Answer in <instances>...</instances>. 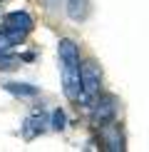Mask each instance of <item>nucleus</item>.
<instances>
[{"mask_svg": "<svg viewBox=\"0 0 149 152\" xmlns=\"http://www.w3.org/2000/svg\"><path fill=\"white\" fill-rule=\"evenodd\" d=\"M57 55H60V72H62V87L65 95L74 102H80L82 92V65H80V48L74 40L62 37L57 42Z\"/></svg>", "mask_w": 149, "mask_h": 152, "instance_id": "obj_1", "label": "nucleus"}, {"mask_svg": "<svg viewBox=\"0 0 149 152\" xmlns=\"http://www.w3.org/2000/svg\"><path fill=\"white\" fill-rule=\"evenodd\" d=\"M99 85H102V75L95 62H85L82 65V92H80V105L92 107L95 100L99 97Z\"/></svg>", "mask_w": 149, "mask_h": 152, "instance_id": "obj_2", "label": "nucleus"}, {"mask_svg": "<svg viewBox=\"0 0 149 152\" xmlns=\"http://www.w3.org/2000/svg\"><path fill=\"white\" fill-rule=\"evenodd\" d=\"M3 28L8 30L17 42H22V37L33 30V18L25 10H12V12H8V15L3 18Z\"/></svg>", "mask_w": 149, "mask_h": 152, "instance_id": "obj_3", "label": "nucleus"}, {"mask_svg": "<svg viewBox=\"0 0 149 152\" xmlns=\"http://www.w3.org/2000/svg\"><path fill=\"white\" fill-rule=\"evenodd\" d=\"M114 117H117V100L112 95H99L92 105V122L97 127H102V125L112 122Z\"/></svg>", "mask_w": 149, "mask_h": 152, "instance_id": "obj_4", "label": "nucleus"}, {"mask_svg": "<svg viewBox=\"0 0 149 152\" xmlns=\"http://www.w3.org/2000/svg\"><path fill=\"white\" fill-rule=\"evenodd\" d=\"M99 140H102V145H104L107 150H112V152H122V150H124L122 130H119V125H117L114 120L99 127Z\"/></svg>", "mask_w": 149, "mask_h": 152, "instance_id": "obj_5", "label": "nucleus"}, {"mask_svg": "<svg viewBox=\"0 0 149 152\" xmlns=\"http://www.w3.org/2000/svg\"><path fill=\"white\" fill-rule=\"evenodd\" d=\"M65 10L74 23H82L90 15V0H65Z\"/></svg>", "mask_w": 149, "mask_h": 152, "instance_id": "obj_6", "label": "nucleus"}, {"mask_svg": "<svg viewBox=\"0 0 149 152\" xmlns=\"http://www.w3.org/2000/svg\"><path fill=\"white\" fill-rule=\"evenodd\" d=\"M40 132H42V115L40 112H33V115L22 122V137L25 140H33V137L40 135Z\"/></svg>", "mask_w": 149, "mask_h": 152, "instance_id": "obj_7", "label": "nucleus"}, {"mask_svg": "<svg viewBox=\"0 0 149 152\" xmlns=\"http://www.w3.org/2000/svg\"><path fill=\"white\" fill-rule=\"evenodd\" d=\"M5 90L12 92V95H17V97H33V95H37V87L27 85V82H8Z\"/></svg>", "mask_w": 149, "mask_h": 152, "instance_id": "obj_8", "label": "nucleus"}, {"mask_svg": "<svg viewBox=\"0 0 149 152\" xmlns=\"http://www.w3.org/2000/svg\"><path fill=\"white\" fill-rule=\"evenodd\" d=\"M12 45H17V40H15V37H12L5 28H0V53H8Z\"/></svg>", "mask_w": 149, "mask_h": 152, "instance_id": "obj_9", "label": "nucleus"}, {"mask_svg": "<svg viewBox=\"0 0 149 152\" xmlns=\"http://www.w3.org/2000/svg\"><path fill=\"white\" fill-rule=\"evenodd\" d=\"M65 122H67L65 112H62V110H55V112H52V120H50V125H52L55 130H65Z\"/></svg>", "mask_w": 149, "mask_h": 152, "instance_id": "obj_10", "label": "nucleus"}, {"mask_svg": "<svg viewBox=\"0 0 149 152\" xmlns=\"http://www.w3.org/2000/svg\"><path fill=\"white\" fill-rule=\"evenodd\" d=\"M15 62H17V58H10V55L0 53V70H8V67H15Z\"/></svg>", "mask_w": 149, "mask_h": 152, "instance_id": "obj_11", "label": "nucleus"}]
</instances>
